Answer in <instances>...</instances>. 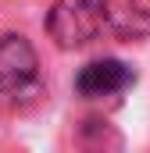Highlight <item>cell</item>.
Segmentation results:
<instances>
[{
	"label": "cell",
	"mask_w": 150,
	"mask_h": 153,
	"mask_svg": "<svg viewBox=\"0 0 150 153\" xmlns=\"http://www.w3.org/2000/svg\"><path fill=\"white\" fill-rule=\"evenodd\" d=\"M100 29H104L100 4H93V0H57L54 11L46 14V32L61 50L86 46L89 39H97Z\"/></svg>",
	"instance_id": "6da1fadb"
},
{
	"label": "cell",
	"mask_w": 150,
	"mask_h": 153,
	"mask_svg": "<svg viewBox=\"0 0 150 153\" xmlns=\"http://www.w3.org/2000/svg\"><path fill=\"white\" fill-rule=\"evenodd\" d=\"M136 82L132 68L114 61V57H104V61H89L79 75H75V93L86 96V100H104V96H114L122 89H129Z\"/></svg>",
	"instance_id": "7a4b0ae2"
},
{
	"label": "cell",
	"mask_w": 150,
	"mask_h": 153,
	"mask_svg": "<svg viewBox=\"0 0 150 153\" xmlns=\"http://www.w3.org/2000/svg\"><path fill=\"white\" fill-rule=\"evenodd\" d=\"M100 4V22L114 39H143L150 36V7L143 0H97Z\"/></svg>",
	"instance_id": "3957f363"
},
{
	"label": "cell",
	"mask_w": 150,
	"mask_h": 153,
	"mask_svg": "<svg viewBox=\"0 0 150 153\" xmlns=\"http://www.w3.org/2000/svg\"><path fill=\"white\" fill-rule=\"evenodd\" d=\"M36 75V50L25 36H4L0 39V93H14L29 85Z\"/></svg>",
	"instance_id": "277c9868"
}]
</instances>
